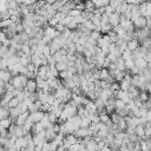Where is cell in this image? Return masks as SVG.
<instances>
[{
  "mask_svg": "<svg viewBox=\"0 0 151 151\" xmlns=\"http://www.w3.org/2000/svg\"><path fill=\"white\" fill-rule=\"evenodd\" d=\"M28 79L22 76V74H18V76H14L11 80V85H13V87L15 90H24L26 84H27Z\"/></svg>",
  "mask_w": 151,
  "mask_h": 151,
  "instance_id": "cell-1",
  "label": "cell"
},
{
  "mask_svg": "<svg viewBox=\"0 0 151 151\" xmlns=\"http://www.w3.org/2000/svg\"><path fill=\"white\" fill-rule=\"evenodd\" d=\"M136 32V35H137V39L139 41L144 40V39H147L150 38V33H151V29L147 28V27H144V28H140V29H137L134 31Z\"/></svg>",
  "mask_w": 151,
  "mask_h": 151,
  "instance_id": "cell-2",
  "label": "cell"
},
{
  "mask_svg": "<svg viewBox=\"0 0 151 151\" xmlns=\"http://www.w3.org/2000/svg\"><path fill=\"white\" fill-rule=\"evenodd\" d=\"M24 90H25L26 92H28V93H35L37 90H38L35 80H34V79H28V81H27V84H26V86H25Z\"/></svg>",
  "mask_w": 151,
  "mask_h": 151,
  "instance_id": "cell-3",
  "label": "cell"
},
{
  "mask_svg": "<svg viewBox=\"0 0 151 151\" xmlns=\"http://www.w3.org/2000/svg\"><path fill=\"white\" fill-rule=\"evenodd\" d=\"M12 78H13V76H12V73L9 71H7V70H0V80L1 81H4L5 84H8V83H11Z\"/></svg>",
  "mask_w": 151,
  "mask_h": 151,
  "instance_id": "cell-4",
  "label": "cell"
},
{
  "mask_svg": "<svg viewBox=\"0 0 151 151\" xmlns=\"http://www.w3.org/2000/svg\"><path fill=\"white\" fill-rule=\"evenodd\" d=\"M119 21H120V14H118L117 12H114L113 14H111L109 17V24L112 26V27H116L119 25Z\"/></svg>",
  "mask_w": 151,
  "mask_h": 151,
  "instance_id": "cell-5",
  "label": "cell"
},
{
  "mask_svg": "<svg viewBox=\"0 0 151 151\" xmlns=\"http://www.w3.org/2000/svg\"><path fill=\"white\" fill-rule=\"evenodd\" d=\"M42 117H44V112L38 111V112H34V113H29L28 119H31L33 122V124H35V123H39L42 119Z\"/></svg>",
  "mask_w": 151,
  "mask_h": 151,
  "instance_id": "cell-6",
  "label": "cell"
},
{
  "mask_svg": "<svg viewBox=\"0 0 151 151\" xmlns=\"http://www.w3.org/2000/svg\"><path fill=\"white\" fill-rule=\"evenodd\" d=\"M132 24H133V26L137 27L138 29L144 28V27H146V18H144V17H139V18H137Z\"/></svg>",
  "mask_w": 151,
  "mask_h": 151,
  "instance_id": "cell-7",
  "label": "cell"
},
{
  "mask_svg": "<svg viewBox=\"0 0 151 151\" xmlns=\"http://www.w3.org/2000/svg\"><path fill=\"white\" fill-rule=\"evenodd\" d=\"M139 46H140V44H139V40H137V39H132V40H130V41L126 42V48L129 51H131V52L136 51Z\"/></svg>",
  "mask_w": 151,
  "mask_h": 151,
  "instance_id": "cell-8",
  "label": "cell"
},
{
  "mask_svg": "<svg viewBox=\"0 0 151 151\" xmlns=\"http://www.w3.org/2000/svg\"><path fill=\"white\" fill-rule=\"evenodd\" d=\"M28 116H29V112H28V111L20 113V114H19V117L15 119V123H17V125H21V126H22V125L25 124V122L28 119Z\"/></svg>",
  "mask_w": 151,
  "mask_h": 151,
  "instance_id": "cell-9",
  "label": "cell"
},
{
  "mask_svg": "<svg viewBox=\"0 0 151 151\" xmlns=\"http://www.w3.org/2000/svg\"><path fill=\"white\" fill-rule=\"evenodd\" d=\"M20 113H22V111H21L20 106H17V107L9 109V118H11L12 120H15V119L19 117V114H20Z\"/></svg>",
  "mask_w": 151,
  "mask_h": 151,
  "instance_id": "cell-10",
  "label": "cell"
},
{
  "mask_svg": "<svg viewBox=\"0 0 151 151\" xmlns=\"http://www.w3.org/2000/svg\"><path fill=\"white\" fill-rule=\"evenodd\" d=\"M47 71H48V65L47 66H40L38 68V72H37L35 77H39V78L46 80V73H47Z\"/></svg>",
  "mask_w": 151,
  "mask_h": 151,
  "instance_id": "cell-11",
  "label": "cell"
},
{
  "mask_svg": "<svg viewBox=\"0 0 151 151\" xmlns=\"http://www.w3.org/2000/svg\"><path fill=\"white\" fill-rule=\"evenodd\" d=\"M139 93H140V91H139L137 87H134V86H130V88H129V91H127L129 98H130L131 100H133L134 98H137V97L139 96Z\"/></svg>",
  "mask_w": 151,
  "mask_h": 151,
  "instance_id": "cell-12",
  "label": "cell"
},
{
  "mask_svg": "<svg viewBox=\"0 0 151 151\" xmlns=\"http://www.w3.org/2000/svg\"><path fill=\"white\" fill-rule=\"evenodd\" d=\"M139 74H142L144 77L145 81H151V65H147V67L145 70L140 71Z\"/></svg>",
  "mask_w": 151,
  "mask_h": 151,
  "instance_id": "cell-13",
  "label": "cell"
},
{
  "mask_svg": "<svg viewBox=\"0 0 151 151\" xmlns=\"http://www.w3.org/2000/svg\"><path fill=\"white\" fill-rule=\"evenodd\" d=\"M134 66L138 67L140 71H143V70H145V68L147 67V63L145 61L144 58H143V59H136V60H134Z\"/></svg>",
  "mask_w": 151,
  "mask_h": 151,
  "instance_id": "cell-14",
  "label": "cell"
},
{
  "mask_svg": "<svg viewBox=\"0 0 151 151\" xmlns=\"http://www.w3.org/2000/svg\"><path fill=\"white\" fill-rule=\"evenodd\" d=\"M47 83H48V85H50V88L51 90H57L59 86H61V83L59 81V79L58 78H54V79H50V80H47Z\"/></svg>",
  "mask_w": 151,
  "mask_h": 151,
  "instance_id": "cell-15",
  "label": "cell"
},
{
  "mask_svg": "<svg viewBox=\"0 0 151 151\" xmlns=\"http://www.w3.org/2000/svg\"><path fill=\"white\" fill-rule=\"evenodd\" d=\"M85 147H86V151H98V144L94 142L93 137H92V139L85 145Z\"/></svg>",
  "mask_w": 151,
  "mask_h": 151,
  "instance_id": "cell-16",
  "label": "cell"
},
{
  "mask_svg": "<svg viewBox=\"0 0 151 151\" xmlns=\"http://www.w3.org/2000/svg\"><path fill=\"white\" fill-rule=\"evenodd\" d=\"M31 63L35 66V67H40L41 66V57L40 55H38V54H33V55H31Z\"/></svg>",
  "mask_w": 151,
  "mask_h": 151,
  "instance_id": "cell-17",
  "label": "cell"
},
{
  "mask_svg": "<svg viewBox=\"0 0 151 151\" xmlns=\"http://www.w3.org/2000/svg\"><path fill=\"white\" fill-rule=\"evenodd\" d=\"M19 64L22 65L24 67H27L31 64V55H22V57H20Z\"/></svg>",
  "mask_w": 151,
  "mask_h": 151,
  "instance_id": "cell-18",
  "label": "cell"
},
{
  "mask_svg": "<svg viewBox=\"0 0 151 151\" xmlns=\"http://www.w3.org/2000/svg\"><path fill=\"white\" fill-rule=\"evenodd\" d=\"M64 140H65V142H67L70 145H73V144H77V143H79V140H80V139L76 138L73 134H67V136H65Z\"/></svg>",
  "mask_w": 151,
  "mask_h": 151,
  "instance_id": "cell-19",
  "label": "cell"
},
{
  "mask_svg": "<svg viewBox=\"0 0 151 151\" xmlns=\"http://www.w3.org/2000/svg\"><path fill=\"white\" fill-rule=\"evenodd\" d=\"M12 125V119L11 118H5V119H0V127L2 129H9Z\"/></svg>",
  "mask_w": 151,
  "mask_h": 151,
  "instance_id": "cell-20",
  "label": "cell"
},
{
  "mask_svg": "<svg viewBox=\"0 0 151 151\" xmlns=\"http://www.w3.org/2000/svg\"><path fill=\"white\" fill-rule=\"evenodd\" d=\"M116 65H117V70L125 72V70H126V66H125V60H123V58H122V57L117 59Z\"/></svg>",
  "mask_w": 151,
  "mask_h": 151,
  "instance_id": "cell-21",
  "label": "cell"
},
{
  "mask_svg": "<svg viewBox=\"0 0 151 151\" xmlns=\"http://www.w3.org/2000/svg\"><path fill=\"white\" fill-rule=\"evenodd\" d=\"M119 86H120V90H122V91L127 92L129 88H130V86H131V83L127 81V80H125V79H123L122 81H119Z\"/></svg>",
  "mask_w": 151,
  "mask_h": 151,
  "instance_id": "cell-22",
  "label": "cell"
},
{
  "mask_svg": "<svg viewBox=\"0 0 151 151\" xmlns=\"http://www.w3.org/2000/svg\"><path fill=\"white\" fill-rule=\"evenodd\" d=\"M134 133H136V136L139 138V139H142L143 137H144V126L143 125H138V126H136L134 127Z\"/></svg>",
  "mask_w": 151,
  "mask_h": 151,
  "instance_id": "cell-23",
  "label": "cell"
},
{
  "mask_svg": "<svg viewBox=\"0 0 151 151\" xmlns=\"http://www.w3.org/2000/svg\"><path fill=\"white\" fill-rule=\"evenodd\" d=\"M19 104H20V100H19L17 97H14V98H12V99L8 101V104H7V109L17 107V106H19Z\"/></svg>",
  "mask_w": 151,
  "mask_h": 151,
  "instance_id": "cell-24",
  "label": "cell"
},
{
  "mask_svg": "<svg viewBox=\"0 0 151 151\" xmlns=\"http://www.w3.org/2000/svg\"><path fill=\"white\" fill-rule=\"evenodd\" d=\"M93 4H94V7L96 8H103V7L109 6L110 1L109 0H100V1H93Z\"/></svg>",
  "mask_w": 151,
  "mask_h": 151,
  "instance_id": "cell-25",
  "label": "cell"
},
{
  "mask_svg": "<svg viewBox=\"0 0 151 151\" xmlns=\"http://www.w3.org/2000/svg\"><path fill=\"white\" fill-rule=\"evenodd\" d=\"M110 119H111V122H112L113 124H116V125H117V124H118V123H119V122H120L123 118H122V117H120L118 113L113 112L112 114H110Z\"/></svg>",
  "mask_w": 151,
  "mask_h": 151,
  "instance_id": "cell-26",
  "label": "cell"
},
{
  "mask_svg": "<svg viewBox=\"0 0 151 151\" xmlns=\"http://www.w3.org/2000/svg\"><path fill=\"white\" fill-rule=\"evenodd\" d=\"M33 125H34V124H33V122H32L31 119H27L22 126H24V130H25V131L28 133V132H31V131H32V127H33Z\"/></svg>",
  "mask_w": 151,
  "mask_h": 151,
  "instance_id": "cell-27",
  "label": "cell"
},
{
  "mask_svg": "<svg viewBox=\"0 0 151 151\" xmlns=\"http://www.w3.org/2000/svg\"><path fill=\"white\" fill-rule=\"evenodd\" d=\"M91 125V120L86 117V118H81V122H80V129H88Z\"/></svg>",
  "mask_w": 151,
  "mask_h": 151,
  "instance_id": "cell-28",
  "label": "cell"
},
{
  "mask_svg": "<svg viewBox=\"0 0 151 151\" xmlns=\"http://www.w3.org/2000/svg\"><path fill=\"white\" fill-rule=\"evenodd\" d=\"M32 131L34 132V134H37V133H39V132L45 131V129L42 127V125H41L40 123H35V124L33 125V127H32Z\"/></svg>",
  "mask_w": 151,
  "mask_h": 151,
  "instance_id": "cell-29",
  "label": "cell"
},
{
  "mask_svg": "<svg viewBox=\"0 0 151 151\" xmlns=\"http://www.w3.org/2000/svg\"><path fill=\"white\" fill-rule=\"evenodd\" d=\"M8 116H9V109H7V107H0V119L8 118Z\"/></svg>",
  "mask_w": 151,
  "mask_h": 151,
  "instance_id": "cell-30",
  "label": "cell"
},
{
  "mask_svg": "<svg viewBox=\"0 0 151 151\" xmlns=\"http://www.w3.org/2000/svg\"><path fill=\"white\" fill-rule=\"evenodd\" d=\"M83 26H84L86 29H88L90 32H93V31H96V27H94V25H93V22H92L91 20H87V21H85V22L83 24Z\"/></svg>",
  "mask_w": 151,
  "mask_h": 151,
  "instance_id": "cell-31",
  "label": "cell"
},
{
  "mask_svg": "<svg viewBox=\"0 0 151 151\" xmlns=\"http://www.w3.org/2000/svg\"><path fill=\"white\" fill-rule=\"evenodd\" d=\"M109 76H110L109 70L107 68H101L100 72H99V80H105Z\"/></svg>",
  "mask_w": 151,
  "mask_h": 151,
  "instance_id": "cell-32",
  "label": "cell"
},
{
  "mask_svg": "<svg viewBox=\"0 0 151 151\" xmlns=\"http://www.w3.org/2000/svg\"><path fill=\"white\" fill-rule=\"evenodd\" d=\"M46 116H47V119H48V122L51 123V124H55L57 123V116L54 114V113H52V112H46Z\"/></svg>",
  "mask_w": 151,
  "mask_h": 151,
  "instance_id": "cell-33",
  "label": "cell"
},
{
  "mask_svg": "<svg viewBox=\"0 0 151 151\" xmlns=\"http://www.w3.org/2000/svg\"><path fill=\"white\" fill-rule=\"evenodd\" d=\"M125 66H126V70H129V71H130L132 67H134V58L132 57V58L125 60Z\"/></svg>",
  "mask_w": 151,
  "mask_h": 151,
  "instance_id": "cell-34",
  "label": "cell"
},
{
  "mask_svg": "<svg viewBox=\"0 0 151 151\" xmlns=\"http://www.w3.org/2000/svg\"><path fill=\"white\" fill-rule=\"evenodd\" d=\"M55 70L60 73V72H64V71H66L67 70V65H65V64H63V63H57L55 64Z\"/></svg>",
  "mask_w": 151,
  "mask_h": 151,
  "instance_id": "cell-35",
  "label": "cell"
},
{
  "mask_svg": "<svg viewBox=\"0 0 151 151\" xmlns=\"http://www.w3.org/2000/svg\"><path fill=\"white\" fill-rule=\"evenodd\" d=\"M41 125H42V127L44 129H47L50 125H51V123L48 122V119H47V116H46V113H44V117H42V119L39 122Z\"/></svg>",
  "mask_w": 151,
  "mask_h": 151,
  "instance_id": "cell-36",
  "label": "cell"
},
{
  "mask_svg": "<svg viewBox=\"0 0 151 151\" xmlns=\"http://www.w3.org/2000/svg\"><path fill=\"white\" fill-rule=\"evenodd\" d=\"M125 105H126V104H125L123 100H119V99H116V100H114V109H116V110L124 109Z\"/></svg>",
  "mask_w": 151,
  "mask_h": 151,
  "instance_id": "cell-37",
  "label": "cell"
},
{
  "mask_svg": "<svg viewBox=\"0 0 151 151\" xmlns=\"http://www.w3.org/2000/svg\"><path fill=\"white\" fill-rule=\"evenodd\" d=\"M67 15L71 17V18H77V17H80V15H81V12L78 11V9H76V8H73V9H71V11L68 12Z\"/></svg>",
  "mask_w": 151,
  "mask_h": 151,
  "instance_id": "cell-38",
  "label": "cell"
},
{
  "mask_svg": "<svg viewBox=\"0 0 151 151\" xmlns=\"http://www.w3.org/2000/svg\"><path fill=\"white\" fill-rule=\"evenodd\" d=\"M133 55H132V52L131 51H129L127 48L122 53V58H123V60H127V59H130V58H132Z\"/></svg>",
  "mask_w": 151,
  "mask_h": 151,
  "instance_id": "cell-39",
  "label": "cell"
},
{
  "mask_svg": "<svg viewBox=\"0 0 151 151\" xmlns=\"http://www.w3.org/2000/svg\"><path fill=\"white\" fill-rule=\"evenodd\" d=\"M20 51H21L25 55H31V47H29L28 45H25V44H24V45L21 46V50H20Z\"/></svg>",
  "mask_w": 151,
  "mask_h": 151,
  "instance_id": "cell-40",
  "label": "cell"
},
{
  "mask_svg": "<svg viewBox=\"0 0 151 151\" xmlns=\"http://www.w3.org/2000/svg\"><path fill=\"white\" fill-rule=\"evenodd\" d=\"M41 53H42V55H44V57H46V58H47V57H50V55H51L50 46H48V45L44 46V47H42V52H41Z\"/></svg>",
  "mask_w": 151,
  "mask_h": 151,
  "instance_id": "cell-41",
  "label": "cell"
},
{
  "mask_svg": "<svg viewBox=\"0 0 151 151\" xmlns=\"http://www.w3.org/2000/svg\"><path fill=\"white\" fill-rule=\"evenodd\" d=\"M139 99H140L143 103L147 101V100H149V93H147V92H140V93H139Z\"/></svg>",
  "mask_w": 151,
  "mask_h": 151,
  "instance_id": "cell-42",
  "label": "cell"
},
{
  "mask_svg": "<svg viewBox=\"0 0 151 151\" xmlns=\"http://www.w3.org/2000/svg\"><path fill=\"white\" fill-rule=\"evenodd\" d=\"M114 12H116V11H114V8H112L110 5L105 7V14H106V15H109V17H110V15H111V14H113Z\"/></svg>",
  "mask_w": 151,
  "mask_h": 151,
  "instance_id": "cell-43",
  "label": "cell"
},
{
  "mask_svg": "<svg viewBox=\"0 0 151 151\" xmlns=\"http://www.w3.org/2000/svg\"><path fill=\"white\" fill-rule=\"evenodd\" d=\"M100 37H101V35H100V32H97V31H93V32H91V34H90V38H92V39H94V40H98Z\"/></svg>",
  "mask_w": 151,
  "mask_h": 151,
  "instance_id": "cell-44",
  "label": "cell"
},
{
  "mask_svg": "<svg viewBox=\"0 0 151 151\" xmlns=\"http://www.w3.org/2000/svg\"><path fill=\"white\" fill-rule=\"evenodd\" d=\"M54 28H55V31H57V32H59V33H63V32L66 29V27H65L64 25H61V24H58Z\"/></svg>",
  "mask_w": 151,
  "mask_h": 151,
  "instance_id": "cell-45",
  "label": "cell"
},
{
  "mask_svg": "<svg viewBox=\"0 0 151 151\" xmlns=\"http://www.w3.org/2000/svg\"><path fill=\"white\" fill-rule=\"evenodd\" d=\"M58 146H59V145H58L54 140H51V142H50V149H51V151H57Z\"/></svg>",
  "mask_w": 151,
  "mask_h": 151,
  "instance_id": "cell-46",
  "label": "cell"
},
{
  "mask_svg": "<svg viewBox=\"0 0 151 151\" xmlns=\"http://www.w3.org/2000/svg\"><path fill=\"white\" fill-rule=\"evenodd\" d=\"M130 72L132 73V76H138V74L140 73V70H139L138 67H136V66H134V67H132V68L130 70Z\"/></svg>",
  "mask_w": 151,
  "mask_h": 151,
  "instance_id": "cell-47",
  "label": "cell"
},
{
  "mask_svg": "<svg viewBox=\"0 0 151 151\" xmlns=\"http://www.w3.org/2000/svg\"><path fill=\"white\" fill-rule=\"evenodd\" d=\"M146 27L151 28V18H146Z\"/></svg>",
  "mask_w": 151,
  "mask_h": 151,
  "instance_id": "cell-48",
  "label": "cell"
},
{
  "mask_svg": "<svg viewBox=\"0 0 151 151\" xmlns=\"http://www.w3.org/2000/svg\"><path fill=\"white\" fill-rule=\"evenodd\" d=\"M57 151H67V150H66V149H65V147H64V146L61 145V146H58V149H57Z\"/></svg>",
  "mask_w": 151,
  "mask_h": 151,
  "instance_id": "cell-49",
  "label": "cell"
},
{
  "mask_svg": "<svg viewBox=\"0 0 151 151\" xmlns=\"http://www.w3.org/2000/svg\"><path fill=\"white\" fill-rule=\"evenodd\" d=\"M101 151H112V150H111V149H110V147H109V146L106 145V146H105V147H104V149H103Z\"/></svg>",
  "mask_w": 151,
  "mask_h": 151,
  "instance_id": "cell-50",
  "label": "cell"
},
{
  "mask_svg": "<svg viewBox=\"0 0 151 151\" xmlns=\"http://www.w3.org/2000/svg\"><path fill=\"white\" fill-rule=\"evenodd\" d=\"M117 151H123V150H122V149H118V150H117Z\"/></svg>",
  "mask_w": 151,
  "mask_h": 151,
  "instance_id": "cell-51",
  "label": "cell"
}]
</instances>
